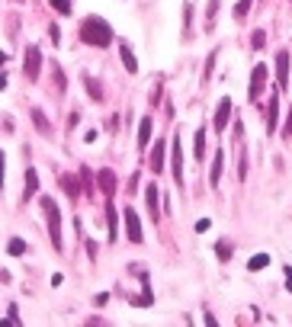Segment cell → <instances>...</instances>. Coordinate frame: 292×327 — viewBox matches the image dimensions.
I'll use <instances>...</instances> for the list:
<instances>
[{"instance_id": "28", "label": "cell", "mask_w": 292, "mask_h": 327, "mask_svg": "<svg viewBox=\"0 0 292 327\" xmlns=\"http://www.w3.org/2000/svg\"><path fill=\"white\" fill-rule=\"evenodd\" d=\"M6 321H10V324H19V318H16V305H10V315H6Z\"/></svg>"}, {"instance_id": "25", "label": "cell", "mask_w": 292, "mask_h": 327, "mask_svg": "<svg viewBox=\"0 0 292 327\" xmlns=\"http://www.w3.org/2000/svg\"><path fill=\"white\" fill-rule=\"evenodd\" d=\"M250 42H254V49H263V42H267V36H263V29H257V36L250 39Z\"/></svg>"}, {"instance_id": "4", "label": "cell", "mask_w": 292, "mask_h": 327, "mask_svg": "<svg viewBox=\"0 0 292 327\" xmlns=\"http://www.w3.org/2000/svg\"><path fill=\"white\" fill-rule=\"evenodd\" d=\"M39 61H42L39 49H36V45H29V49H26V61H23V71H26V77H29V80L39 77Z\"/></svg>"}, {"instance_id": "16", "label": "cell", "mask_w": 292, "mask_h": 327, "mask_svg": "<svg viewBox=\"0 0 292 327\" xmlns=\"http://www.w3.org/2000/svg\"><path fill=\"white\" fill-rule=\"evenodd\" d=\"M196 158H206V128H199V132H196Z\"/></svg>"}, {"instance_id": "3", "label": "cell", "mask_w": 292, "mask_h": 327, "mask_svg": "<svg viewBox=\"0 0 292 327\" xmlns=\"http://www.w3.org/2000/svg\"><path fill=\"white\" fill-rule=\"evenodd\" d=\"M125 231H128V241H135V244L145 241V234H141V221H138V215H135L132 206L125 209Z\"/></svg>"}, {"instance_id": "24", "label": "cell", "mask_w": 292, "mask_h": 327, "mask_svg": "<svg viewBox=\"0 0 292 327\" xmlns=\"http://www.w3.org/2000/svg\"><path fill=\"white\" fill-rule=\"evenodd\" d=\"M215 250H219V257H222V260H228V257H232V244H228V241H222Z\"/></svg>"}, {"instance_id": "23", "label": "cell", "mask_w": 292, "mask_h": 327, "mask_svg": "<svg viewBox=\"0 0 292 327\" xmlns=\"http://www.w3.org/2000/svg\"><path fill=\"white\" fill-rule=\"evenodd\" d=\"M87 93H90L93 100H103V90L97 87V80H87Z\"/></svg>"}, {"instance_id": "22", "label": "cell", "mask_w": 292, "mask_h": 327, "mask_svg": "<svg viewBox=\"0 0 292 327\" xmlns=\"http://www.w3.org/2000/svg\"><path fill=\"white\" fill-rule=\"evenodd\" d=\"M52 6H55L61 16H67V13H71V0H52Z\"/></svg>"}, {"instance_id": "14", "label": "cell", "mask_w": 292, "mask_h": 327, "mask_svg": "<svg viewBox=\"0 0 292 327\" xmlns=\"http://www.w3.org/2000/svg\"><path fill=\"white\" fill-rule=\"evenodd\" d=\"M145 199H148V209H151V215H154V221H158V183H154V186H148V193H145Z\"/></svg>"}, {"instance_id": "30", "label": "cell", "mask_w": 292, "mask_h": 327, "mask_svg": "<svg viewBox=\"0 0 292 327\" xmlns=\"http://www.w3.org/2000/svg\"><path fill=\"white\" fill-rule=\"evenodd\" d=\"M283 135H292V112H289V119H286V132Z\"/></svg>"}, {"instance_id": "1", "label": "cell", "mask_w": 292, "mask_h": 327, "mask_svg": "<svg viewBox=\"0 0 292 327\" xmlns=\"http://www.w3.org/2000/svg\"><path fill=\"white\" fill-rule=\"evenodd\" d=\"M80 42L97 45V49H106V45L113 42L110 23H106V19H100V16H87L84 23H80Z\"/></svg>"}, {"instance_id": "17", "label": "cell", "mask_w": 292, "mask_h": 327, "mask_svg": "<svg viewBox=\"0 0 292 327\" xmlns=\"http://www.w3.org/2000/svg\"><path fill=\"white\" fill-rule=\"evenodd\" d=\"M32 119H36V125H39V132H45L49 135L52 132V125H49V119L42 115V109H32Z\"/></svg>"}, {"instance_id": "13", "label": "cell", "mask_w": 292, "mask_h": 327, "mask_svg": "<svg viewBox=\"0 0 292 327\" xmlns=\"http://www.w3.org/2000/svg\"><path fill=\"white\" fill-rule=\"evenodd\" d=\"M148 141H151V119H148V115H145V119L138 122V145L145 148Z\"/></svg>"}, {"instance_id": "11", "label": "cell", "mask_w": 292, "mask_h": 327, "mask_svg": "<svg viewBox=\"0 0 292 327\" xmlns=\"http://www.w3.org/2000/svg\"><path fill=\"white\" fill-rule=\"evenodd\" d=\"M39 193V173L36 170H26V189H23V199H29V196Z\"/></svg>"}, {"instance_id": "12", "label": "cell", "mask_w": 292, "mask_h": 327, "mask_svg": "<svg viewBox=\"0 0 292 327\" xmlns=\"http://www.w3.org/2000/svg\"><path fill=\"white\" fill-rule=\"evenodd\" d=\"M276 119H280V100H270V109H267V128L270 132H276Z\"/></svg>"}, {"instance_id": "15", "label": "cell", "mask_w": 292, "mask_h": 327, "mask_svg": "<svg viewBox=\"0 0 292 327\" xmlns=\"http://www.w3.org/2000/svg\"><path fill=\"white\" fill-rule=\"evenodd\" d=\"M122 61H125V67L128 71H138V61H135V54H132V49H128V45H122Z\"/></svg>"}, {"instance_id": "27", "label": "cell", "mask_w": 292, "mask_h": 327, "mask_svg": "<svg viewBox=\"0 0 292 327\" xmlns=\"http://www.w3.org/2000/svg\"><path fill=\"white\" fill-rule=\"evenodd\" d=\"M247 10H250V0H241V3H237V19L247 16Z\"/></svg>"}, {"instance_id": "5", "label": "cell", "mask_w": 292, "mask_h": 327, "mask_svg": "<svg viewBox=\"0 0 292 327\" xmlns=\"http://www.w3.org/2000/svg\"><path fill=\"white\" fill-rule=\"evenodd\" d=\"M263 84H267V67L257 64L254 71H250V90H247V97L257 100V97H260V90H263Z\"/></svg>"}, {"instance_id": "20", "label": "cell", "mask_w": 292, "mask_h": 327, "mask_svg": "<svg viewBox=\"0 0 292 327\" xmlns=\"http://www.w3.org/2000/svg\"><path fill=\"white\" fill-rule=\"evenodd\" d=\"M106 221H110V237H116V209L106 206Z\"/></svg>"}, {"instance_id": "10", "label": "cell", "mask_w": 292, "mask_h": 327, "mask_svg": "<svg viewBox=\"0 0 292 327\" xmlns=\"http://www.w3.org/2000/svg\"><path fill=\"white\" fill-rule=\"evenodd\" d=\"M148 167H151L154 173H161V170H164V141H158V148L151 151V161H148Z\"/></svg>"}, {"instance_id": "9", "label": "cell", "mask_w": 292, "mask_h": 327, "mask_svg": "<svg viewBox=\"0 0 292 327\" xmlns=\"http://www.w3.org/2000/svg\"><path fill=\"white\" fill-rule=\"evenodd\" d=\"M276 74H280V87H286V77H289V54H286V49L276 54Z\"/></svg>"}, {"instance_id": "6", "label": "cell", "mask_w": 292, "mask_h": 327, "mask_svg": "<svg viewBox=\"0 0 292 327\" xmlns=\"http://www.w3.org/2000/svg\"><path fill=\"white\" fill-rule=\"evenodd\" d=\"M97 183H100V189L106 193V202H110L113 193H116V173H113V170H100V173H97Z\"/></svg>"}, {"instance_id": "8", "label": "cell", "mask_w": 292, "mask_h": 327, "mask_svg": "<svg viewBox=\"0 0 292 327\" xmlns=\"http://www.w3.org/2000/svg\"><path fill=\"white\" fill-rule=\"evenodd\" d=\"M171 148H174V176H176V183L183 186V151H180V141H171Z\"/></svg>"}, {"instance_id": "7", "label": "cell", "mask_w": 292, "mask_h": 327, "mask_svg": "<svg viewBox=\"0 0 292 327\" xmlns=\"http://www.w3.org/2000/svg\"><path fill=\"white\" fill-rule=\"evenodd\" d=\"M228 115H232V100H222L219 103V112H215V132H225V125H228Z\"/></svg>"}, {"instance_id": "18", "label": "cell", "mask_w": 292, "mask_h": 327, "mask_svg": "<svg viewBox=\"0 0 292 327\" xmlns=\"http://www.w3.org/2000/svg\"><path fill=\"white\" fill-rule=\"evenodd\" d=\"M267 263H270V257L267 254H257V257H250V263H247V270H263V267H267Z\"/></svg>"}, {"instance_id": "2", "label": "cell", "mask_w": 292, "mask_h": 327, "mask_svg": "<svg viewBox=\"0 0 292 327\" xmlns=\"http://www.w3.org/2000/svg\"><path fill=\"white\" fill-rule=\"evenodd\" d=\"M42 209L49 212V234H52V244H55V250H61V215H58L55 199H49V196H45V199H42Z\"/></svg>"}, {"instance_id": "29", "label": "cell", "mask_w": 292, "mask_h": 327, "mask_svg": "<svg viewBox=\"0 0 292 327\" xmlns=\"http://www.w3.org/2000/svg\"><path fill=\"white\" fill-rule=\"evenodd\" d=\"M283 276H286V289L292 292V267H286V270H283Z\"/></svg>"}, {"instance_id": "26", "label": "cell", "mask_w": 292, "mask_h": 327, "mask_svg": "<svg viewBox=\"0 0 292 327\" xmlns=\"http://www.w3.org/2000/svg\"><path fill=\"white\" fill-rule=\"evenodd\" d=\"M61 183H64L67 196H77V186H74V180H71V176H64V180H61Z\"/></svg>"}, {"instance_id": "19", "label": "cell", "mask_w": 292, "mask_h": 327, "mask_svg": "<svg viewBox=\"0 0 292 327\" xmlns=\"http://www.w3.org/2000/svg\"><path fill=\"white\" fill-rule=\"evenodd\" d=\"M222 161H225V158H222V154H215V161H212V186L219 183V176H222Z\"/></svg>"}, {"instance_id": "21", "label": "cell", "mask_w": 292, "mask_h": 327, "mask_svg": "<svg viewBox=\"0 0 292 327\" xmlns=\"http://www.w3.org/2000/svg\"><path fill=\"white\" fill-rule=\"evenodd\" d=\"M6 250H10V254H13V257H19V254H26V241H19V237H16V241H10V247H6Z\"/></svg>"}]
</instances>
